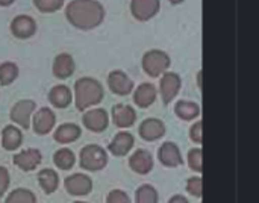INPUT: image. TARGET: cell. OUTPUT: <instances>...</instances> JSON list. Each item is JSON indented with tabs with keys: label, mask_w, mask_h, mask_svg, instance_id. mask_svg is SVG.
Wrapping results in <instances>:
<instances>
[{
	"label": "cell",
	"mask_w": 259,
	"mask_h": 203,
	"mask_svg": "<svg viewBox=\"0 0 259 203\" xmlns=\"http://www.w3.org/2000/svg\"><path fill=\"white\" fill-rule=\"evenodd\" d=\"M74 203H87V202H74Z\"/></svg>",
	"instance_id": "39"
},
{
	"label": "cell",
	"mask_w": 259,
	"mask_h": 203,
	"mask_svg": "<svg viewBox=\"0 0 259 203\" xmlns=\"http://www.w3.org/2000/svg\"><path fill=\"white\" fill-rule=\"evenodd\" d=\"M170 64V56L158 49L149 50L143 56V70L150 77H159L161 74L167 73Z\"/></svg>",
	"instance_id": "4"
},
{
	"label": "cell",
	"mask_w": 259,
	"mask_h": 203,
	"mask_svg": "<svg viewBox=\"0 0 259 203\" xmlns=\"http://www.w3.org/2000/svg\"><path fill=\"white\" fill-rule=\"evenodd\" d=\"M5 203H36V197L27 188H17L8 194Z\"/></svg>",
	"instance_id": "28"
},
{
	"label": "cell",
	"mask_w": 259,
	"mask_h": 203,
	"mask_svg": "<svg viewBox=\"0 0 259 203\" xmlns=\"http://www.w3.org/2000/svg\"><path fill=\"white\" fill-rule=\"evenodd\" d=\"M74 59L71 55L68 53H59L55 61H53V65H52V70H53V74L55 77L58 79H68L73 73H74Z\"/></svg>",
	"instance_id": "19"
},
{
	"label": "cell",
	"mask_w": 259,
	"mask_h": 203,
	"mask_svg": "<svg viewBox=\"0 0 259 203\" xmlns=\"http://www.w3.org/2000/svg\"><path fill=\"white\" fill-rule=\"evenodd\" d=\"M170 3H173V5H179V3H182L184 0H168Z\"/></svg>",
	"instance_id": "38"
},
{
	"label": "cell",
	"mask_w": 259,
	"mask_h": 203,
	"mask_svg": "<svg viewBox=\"0 0 259 203\" xmlns=\"http://www.w3.org/2000/svg\"><path fill=\"white\" fill-rule=\"evenodd\" d=\"M83 126L91 131V132H103L108 125H109V115L105 109L102 108H94V109H88L85 111L83 117H82Z\"/></svg>",
	"instance_id": "9"
},
{
	"label": "cell",
	"mask_w": 259,
	"mask_h": 203,
	"mask_svg": "<svg viewBox=\"0 0 259 203\" xmlns=\"http://www.w3.org/2000/svg\"><path fill=\"white\" fill-rule=\"evenodd\" d=\"M80 134H82V131L76 123H64L55 129L53 138L59 144H68V143L77 141L80 138Z\"/></svg>",
	"instance_id": "21"
},
{
	"label": "cell",
	"mask_w": 259,
	"mask_h": 203,
	"mask_svg": "<svg viewBox=\"0 0 259 203\" xmlns=\"http://www.w3.org/2000/svg\"><path fill=\"white\" fill-rule=\"evenodd\" d=\"M71 100H73V93L67 85H55L49 91V102L55 108L64 109L71 103Z\"/></svg>",
	"instance_id": "22"
},
{
	"label": "cell",
	"mask_w": 259,
	"mask_h": 203,
	"mask_svg": "<svg viewBox=\"0 0 259 203\" xmlns=\"http://www.w3.org/2000/svg\"><path fill=\"white\" fill-rule=\"evenodd\" d=\"M35 102L33 100H29V99H23V100H18L17 103H14V106L11 108V120L23 128L24 131L30 128V120H32V115L35 112Z\"/></svg>",
	"instance_id": "5"
},
{
	"label": "cell",
	"mask_w": 259,
	"mask_h": 203,
	"mask_svg": "<svg viewBox=\"0 0 259 203\" xmlns=\"http://www.w3.org/2000/svg\"><path fill=\"white\" fill-rule=\"evenodd\" d=\"M64 187L71 196H88L93 190V181L83 173H74L64 181Z\"/></svg>",
	"instance_id": "7"
},
{
	"label": "cell",
	"mask_w": 259,
	"mask_h": 203,
	"mask_svg": "<svg viewBox=\"0 0 259 203\" xmlns=\"http://www.w3.org/2000/svg\"><path fill=\"white\" fill-rule=\"evenodd\" d=\"M112 120L114 125L120 129H127L135 125L137 121V112L129 105H115L112 108Z\"/></svg>",
	"instance_id": "17"
},
{
	"label": "cell",
	"mask_w": 259,
	"mask_h": 203,
	"mask_svg": "<svg viewBox=\"0 0 259 203\" xmlns=\"http://www.w3.org/2000/svg\"><path fill=\"white\" fill-rule=\"evenodd\" d=\"M108 87L117 96H127L134 90V82L121 70H114L108 76Z\"/></svg>",
	"instance_id": "12"
},
{
	"label": "cell",
	"mask_w": 259,
	"mask_h": 203,
	"mask_svg": "<svg viewBox=\"0 0 259 203\" xmlns=\"http://www.w3.org/2000/svg\"><path fill=\"white\" fill-rule=\"evenodd\" d=\"M38 184L42 188V191L46 194H52L56 191L58 185H59V179H58V173L52 169H42L38 173Z\"/></svg>",
	"instance_id": "25"
},
{
	"label": "cell",
	"mask_w": 259,
	"mask_h": 203,
	"mask_svg": "<svg viewBox=\"0 0 259 203\" xmlns=\"http://www.w3.org/2000/svg\"><path fill=\"white\" fill-rule=\"evenodd\" d=\"M187 191L194 197H202L203 191V179L200 176H193L187 181Z\"/></svg>",
	"instance_id": "32"
},
{
	"label": "cell",
	"mask_w": 259,
	"mask_h": 203,
	"mask_svg": "<svg viewBox=\"0 0 259 203\" xmlns=\"http://www.w3.org/2000/svg\"><path fill=\"white\" fill-rule=\"evenodd\" d=\"M33 5L39 12L52 14L64 6V0H33Z\"/></svg>",
	"instance_id": "31"
},
{
	"label": "cell",
	"mask_w": 259,
	"mask_h": 203,
	"mask_svg": "<svg viewBox=\"0 0 259 203\" xmlns=\"http://www.w3.org/2000/svg\"><path fill=\"white\" fill-rule=\"evenodd\" d=\"M134 144H135V138L131 132H118L109 143L108 150L114 156H124L132 150Z\"/></svg>",
	"instance_id": "18"
},
{
	"label": "cell",
	"mask_w": 259,
	"mask_h": 203,
	"mask_svg": "<svg viewBox=\"0 0 259 203\" xmlns=\"http://www.w3.org/2000/svg\"><path fill=\"white\" fill-rule=\"evenodd\" d=\"M79 164L83 170L88 172H99L106 167L108 164V153L103 147L97 144H88L80 150Z\"/></svg>",
	"instance_id": "3"
},
{
	"label": "cell",
	"mask_w": 259,
	"mask_h": 203,
	"mask_svg": "<svg viewBox=\"0 0 259 203\" xmlns=\"http://www.w3.org/2000/svg\"><path fill=\"white\" fill-rule=\"evenodd\" d=\"M15 0H0V6H9V5H12Z\"/></svg>",
	"instance_id": "37"
},
{
	"label": "cell",
	"mask_w": 259,
	"mask_h": 203,
	"mask_svg": "<svg viewBox=\"0 0 259 203\" xmlns=\"http://www.w3.org/2000/svg\"><path fill=\"white\" fill-rule=\"evenodd\" d=\"M158 159L165 167H179L184 164V158H182L179 147L171 141L164 143L158 149Z\"/></svg>",
	"instance_id": "13"
},
{
	"label": "cell",
	"mask_w": 259,
	"mask_h": 203,
	"mask_svg": "<svg viewBox=\"0 0 259 203\" xmlns=\"http://www.w3.org/2000/svg\"><path fill=\"white\" fill-rule=\"evenodd\" d=\"M181 85H182V80L178 73L167 71L162 74V79L159 82V91H161L162 102L165 105H168L175 100V97L178 96V93L181 90Z\"/></svg>",
	"instance_id": "6"
},
{
	"label": "cell",
	"mask_w": 259,
	"mask_h": 203,
	"mask_svg": "<svg viewBox=\"0 0 259 203\" xmlns=\"http://www.w3.org/2000/svg\"><path fill=\"white\" fill-rule=\"evenodd\" d=\"M138 134L144 141H156L165 135V125L159 118H146L140 125Z\"/></svg>",
	"instance_id": "14"
},
{
	"label": "cell",
	"mask_w": 259,
	"mask_h": 203,
	"mask_svg": "<svg viewBox=\"0 0 259 203\" xmlns=\"http://www.w3.org/2000/svg\"><path fill=\"white\" fill-rule=\"evenodd\" d=\"M175 114L185 121L194 120L200 115V105L190 100H179L175 105Z\"/></svg>",
	"instance_id": "24"
},
{
	"label": "cell",
	"mask_w": 259,
	"mask_h": 203,
	"mask_svg": "<svg viewBox=\"0 0 259 203\" xmlns=\"http://www.w3.org/2000/svg\"><path fill=\"white\" fill-rule=\"evenodd\" d=\"M74 163H76V156L67 147H62V149L56 150L55 155H53V164L58 169H61V170H70V169H73Z\"/></svg>",
	"instance_id": "26"
},
{
	"label": "cell",
	"mask_w": 259,
	"mask_h": 203,
	"mask_svg": "<svg viewBox=\"0 0 259 203\" xmlns=\"http://www.w3.org/2000/svg\"><path fill=\"white\" fill-rule=\"evenodd\" d=\"M23 143V132L14 126L8 125L2 131V146L5 150H17Z\"/></svg>",
	"instance_id": "23"
},
{
	"label": "cell",
	"mask_w": 259,
	"mask_h": 203,
	"mask_svg": "<svg viewBox=\"0 0 259 203\" xmlns=\"http://www.w3.org/2000/svg\"><path fill=\"white\" fill-rule=\"evenodd\" d=\"M187 161H188V166L193 172H196L199 175L203 172V152L200 147L191 149L187 155Z\"/></svg>",
	"instance_id": "30"
},
{
	"label": "cell",
	"mask_w": 259,
	"mask_h": 203,
	"mask_svg": "<svg viewBox=\"0 0 259 203\" xmlns=\"http://www.w3.org/2000/svg\"><path fill=\"white\" fill-rule=\"evenodd\" d=\"M65 18L80 30H91L103 23L105 8L97 0H71L65 6Z\"/></svg>",
	"instance_id": "1"
},
{
	"label": "cell",
	"mask_w": 259,
	"mask_h": 203,
	"mask_svg": "<svg viewBox=\"0 0 259 203\" xmlns=\"http://www.w3.org/2000/svg\"><path fill=\"white\" fill-rule=\"evenodd\" d=\"M129 167L138 175H147L153 169V156L146 149L135 150L129 158Z\"/></svg>",
	"instance_id": "15"
},
{
	"label": "cell",
	"mask_w": 259,
	"mask_h": 203,
	"mask_svg": "<svg viewBox=\"0 0 259 203\" xmlns=\"http://www.w3.org/2000/svg\"><path fill=\"white\" fill-rule=\"evenodd\" d=\"M161 8L159 0H132L131 2V12L135 20L147 21L153 18Z\"/></svg>",
	"instance_id": "10"
},
{
	"label": "cell",
	"mask_w": 259,
	"mask_h": 203,
	"mask_svg": "<svg viewBox=\"0 0 259 203\" xmlns=\"http://www.w3.org/2000/svg\"><path fill=\"white\" fill-rule=\"evenodd\" d=\"M156 96H158V93H156L155 85H153V84L144 82V84L138 85V88L134 91V103H135L138 108L146 109V108H149L150 105L155 103Z\"/></svg>",
	"instance_id": "20"
},
{
	"label": "cell",
	"mask_w": 259,
	"mask_h": 203,
	"mask_svg": "<svg viewBox=\"0 0 259 203\" xmlns=\"http://www.w3.org/2000/svg\"><path fill=\"white\" fill-rule=\"evenodd\" d=\"M202 131H203V121L202 120H199V121H196L193 126H191V129H190V138L196 143V144H202V141H203V134H202Z\"/></svg>",
	"instance_id": "34"
},
{
	"label": "cell",
	"mask_w": 259,
	"mask_h": 203,
	"mask_svg": "<svg viewBox=\"0 0 259 203\" xmlns=\"http://www.w3.org/2000/svg\"><path fill=\"white\" fill-rule=\"evenodd\" d=\"M74 105L79 111H87L103 100L105 91L102 84L94 77H80L74 84Z\"/></svg>",
	"instance_id": "2"
},
{
	"label": "cell",
	"mask_w": 259,
	"mask_h": 203,
	"mask_svg": "<svg viewBox=\"0 0 259 203\" xmlns=\"http://www.w3.org/2000/svg\"><path fill=\"white\" fill-rule=\"evenodd\" d=\"M168 203H190V202L187 200V197H185V196H182V194H176V196H173V197L168 200Z\"/></svg>",
	"instance_id": "36"
},
{
	"label": "cell",
	"mask_w": 259,
	"mask_h": 203,
	"mask_svg": "<svg viewBox=\"0 0 259 203\" xmlns=\"http://www.w3.org/2000/svg\"><path fill=\"white\" fill-rule=\"evenodd\" d=\"M9 187V172L6 167H0V197L5 196Z\"/></svg>",
	"instance_id": "35"
},
{
	"label": "cell",
	"mask_w": 259,
	"mask_h": 203,
	"mask_svg": "<svg viewBox=\"0 0 259 203\" xmlns=\"http://www.w3.org/2000/svg\"><path fill=\"white\" fill-rule=\"evenodd\" d=\"M55 123H56V115L50 108H39L32 118V128L38 135H47L49 132H52Z\"/></svg>",
	"instance_id": "11"
},
{
	"label": "cell",
	"mask_w": 259,
	"mask_h": 203,
	"mask_svg": "<svg viewBox=\"0 0 259 203\" xmlns=\"http://www.w3.org/2000/svg\"><path fill=\"white\" fill-rule=\"evenodd\" d=\"M42 159V155L38 149H26L14 156V164L23 172L35 170Z\"/></svg>",
	"instance_id": "16"
},
{
	"label": "cell",
	"mask_w": 259,
	"mask_h": 203,
	"mask_svg": "<svg viewBox=\"0 0 259 203\" xmlns=\"http://www.w3.org/2000/svg\"><path fill=\"white\" fill-rule=\"evenodd\" d=\"M18 77V67L14 62H3L0 64V84L11 85Z\"/></svg>",
	"instance_id": "29"
},
{
	"label": "cell",
	"mask_w": 259,
	"mask_h": 203,
	"mask_svg": "<svg viewBox=\"0 0 259 203\" xmlns=\"http://www.w3.org/2000/svg\"><path fill=\"white\" fill-rule=\"evenodd\" d=\"M106 203H131V197L123 190H112L106 197Z\"/></svg>",
	"instance_id": "33"
},
{
	"label": "cell",
	"mask_w": 259,
	"mask_h": 203,
	"mask_svg": "<svg viewBox=\"0 0 259 203\" xmlns=\"http://www.w3.org/2000/svg\"><path fill=\"white\" fill-rule=\"evenodd\" d=\"M158 191L155 187L144 184L135 193V203H158Z\"/></svg>",
	"instance_id": "27"
},
{
	"label": "cell",
	"mask_w": 259,
	"mask_h": 203,
	"mask_svg": "<svg viewBox=\"0 0 259 203\" xmlns=\"http://www.w3.org/2000/svg\"><path fill=\"white\" fill-rule=\"evenodd\" d=\"M35 32H36V21L30 15L20 14L14 17V20L11 21V33L18 39H27L33 36Z\"/></svg>",
	"instance_id": "8"
}]
</instances>
